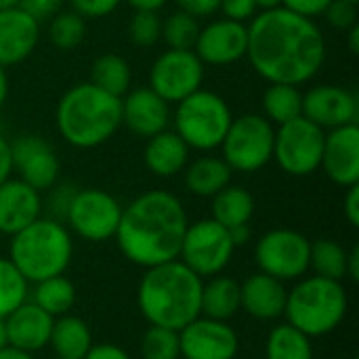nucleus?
<instances>
[{"label":"nucleus","instance_id":"1","mask_svg":"<svg viewBox=\"0 0 359 359\" xmlns=\"http://www.w3.org/2000/svg\"><path fill=\"white\" fill-rule=\"evenodd\" d=\"M246 57L271 84H305L324 65L326 40L318 23L284 6L250 19Z\"/></svg>","mask_w":359,"mask_h":359},{"label":"nucleus","instance_id":"2","mask_svg":"<svg viewBox=\"0 0 359 359\" xmlns=\"http://www.w3.org/2000/svg\"><path fill=\"white\" fill-rule=\"evenodd\" d=\"M187 225L183 202L166 189H151L122 208L114 240L126 261L149 269L179 259Z\"/></svg>","mask_w":359,"mask_h":359},{"label":"nucleus","instance_id":"3","mask_svg":"<svg viewBox=\"0 0 359 359\" xmlns=\"http://www.w3.org/2000/svg\"><path fill=\"white\" fill-rule=\"evenodd\" d=\"M202 284L204 280L179 259L149 267L137 288L139 311L149 326L179 332L202 316Z\"/></svg>","mask_w":359,"mask_h":359},{"label":"nucleus","instance_id":"4","mask_svg":"<svg viewBox=\"0 0 359 359\" xmlns=\"http://www.w3.org/2000/svg\"><path fill=\"white\" fill-rule=\"evenodd\" d=\"M55 122L59 135L72 147H99L122 126V99L93 82H80L57 103Z\"/></svg>","mask_w":359,"mask_h":359},{"label":"nucleus","instance_id":"5","mask_svg":"<svg viewBox=\"0 0 359 359\" xmlns=\"http://www.w3.org/2000/svg\"><path fill=\"white\" fill-rule=\"evenodd\" d=\"M8 259L29 284L61 276L74 259L72 231L61 221L38 217L11 236Z\"/></svg>","mask_w":359,"mask_h":359},{"label":"nucleus","instance_id":"6","mask_svg":"<svg viewBox=\"0 0 359 359\" xmlns=\"http://www.w3.org/2000/svg\"><path fill=\"white\" fill-rule=\"evenodd\" d=\"M347 311L349 294L343 282L305 276L288 290L284 318L309 339H320L334 332L345 322Z\"/></svg>","mask_w":359,"mask_h":359},{"label":"nucleus","instance_id":"7","mask_svg":"<svg viewBox=\"0 0 359 359\" xmlns=\"http://www.w3.org/2000/svg\"><path fill=\"white\" fill-rule=\"evenodd\" d=\"M231 120V109L221 95L198 88L177 103L175 133L189 149L212 151L221 147Z\"/></svg>","mask_w":359,"mask_h":359},{"label":"nucleus","instance_id":"8","mask_svg":"<svg viewBox=\"0 0 359 359\" xmlns=\"http://www.w3.org/2000/svg\"><path fill=\"white\" fill-rule=\"evenodd\" d=\"M273 124L259 114H244L233 118L221 143L223 160L231 170L257 172L273 160Z\"/></svg>","mask_w":359,"mask_h":359},{"label":"nucleus","instance_id":"9","mask_svg":"<svg viewBox=\"0 0 359 359\" xmlns=\"http://www.w3.org/2000/svg\"><path fill=\"white\" fill-rule=\"evenodd\" d=\"M236 244L227 227L215 219H200L189 223L181 242L179 261L202 280L219 276L231 263Z\"/></svg>","mask_w":359,"mask_h":359},{"label":"nucleus","instance_id":"10","mask_svg":"<svg viewBox=\"0 0 359 359\" xmlns=\"http://www.w3.org/2000/svg\"><path fill=\"white\" fill-rule=\"evenodd\" d=\"M311 242L294 229H271L263 233L255 246V263L259 271L280 280L297 282L309 273Z\"/></svg>","mask_w":359,"mask_h":359},{"label":"nucleus","instance_id":"11","mask_svg":"<svg viewBox=\"0 0 359 359\" xmlns=\"http://www.w3.org/2000/svg\"><path fill=\"white\" fill-rule=\"evenodd\" d=\"M326 130L309 122L305 116H299L276 130L273 158L278 166L292 177L313 175L322 164Z\"/></svg>","mask_w":359,"mask_h":359},{"label":"nucleus","instance_id":"12","mask_svg":"<svg viewBox=\"0 0 359 359\" xmlns=\"http://www.w3.org/2000/svg\"><path fill=\"white\" fill-rule=\"evenodd\" d=\"M122 204L103 189H76L67 208V229L86 242L111 240L118 231Z\"/></svg>","mask_w":359,"mask_h":359},{"label":"nucleus","instance_id":"13","mask_svg":"<svg viewBox=\"0 0 359 359\" xmlns=\"http://www.w3.org/2000/svg\"><path fill=\"white\" fill-rule=\"evenodd\" d=\"M204 63L194 50L168 48L154 61L149 69V88L166 103H179L202 88Z\"/></svg>","mask_w":359,"mask_h":359},{"label":"nucleus","instance_id":"14","mask_svg":"<svg viewBox=\"0 0 359 359\" xmlns=\"http://www.w3.org/2000/svg\"><path fill=\"white\" fill-rule=\"evenodd\" d=\"M179 347L183 359H236L240 337L229 322L200 316L179 330Z\"/></svg>","mask_w":359,"mask_h":359},{"label":"nucleus","instance_id":"15","mask_svg":"<svg viewBox=\"0 0 359 359\" xmlns=\"http://www.w3.org/2000/svg\"><path fill=\"white\" fill-rule=\"evenodd\" d=\"M303 116L322 130L358 124V95L337 84H320L303 95Z\"/></svg>","mask_w":359,"mask_h":359},{"label":"nucleus","instance_id":"16","mask_svg":"<svg viewBox=\"0 0 359 359\" xmlns=\"http://www.w3.org/2000/svg\"><path fill=\"white\" fill-rule=\"evenodd\" d=\"M13 172L36 191L53 189L59 179V158L55 149L40 137L25 135L11 143Z\"/></svg>","mask_w":359,"mask_h":359},{"label":"nucleus","instance_id":"17","mask_svg":"<svg viewBox=\"0 0 359 359\" xmlns=\"http://www.w3.org/2000/svg\"><path fill=\"white\" fill-rule=\"evenodd\" d=\"M248 48V25L231 19L210 21L200 27L194 53L204 65H229L246 57Z\"/></svg>","mask_w":359,"mask_h":359},{"label":"nucleus","instance_id":"18","mask_svg":"<svg viewBox=\"0 0 359 359\" xmlns=\"http://www.w3.org/2000/svg\"><path fill=\"white\" fill-rule=\"evenodd\" d=\"M326 177L341 187L359 183V126L347 124L326 133L322 164Z\"/></svg>","mask_w":359,"mask_h":359},{"label":"nucleus","instance_id":"19","mask_svg":"<svg viewBox=\"0 0 359 359\" xmlns=\"http://www.w3.org/2000/svg\"><path fill=\"white\" fill-rule=\"evenodd\" d=\"M170 103L156 95L149 86L135 88L122 97V124L137 137L149 139L168 128Z\"/></svg>","mask_w":359,"mask_h":359},{"label":"nucleus","instance_id":"20","mask_svg":"<svg viewBox=\"0 0 359 359\" xmlns=\"http://www.w3.org/2000/svg\"><path fill=\"white\" fill-rule=\"evenodd\" d=\"M40 40V23L19 6L0 11V65L25 61Z\"/></svg>","mask_w":359,"mask_h":359},{"label":"nucleus","instance_id":"21","mask_svg":"<svg viewBox=\"0 0 359 359\" xmlns=\"http://www.w3.org/2000/svg\"><path fill=\"white\" fill-rule=\"evenodd\" d=\"M242 309L259 322H276L284 318L288 288L284 282L257 271L240 284Z\"/></svg>","mask_w":359,"mask_h":359},{"label":"nucleus","instance_id":"22","mask_svg":"<svg viewBox=\"0 0 359 359\" xmlns=\"http://www.w3.org/2000/svg\"><path fill=\"white\" fill-rule=\"evenodd\" d=\"M42 217L40 191L21 179H6L0 185V233L15 236Z\"/></svg>","mask_w":359,"mask_h":359},{"label":"nucleus","instance_id":"23","mask_svg":"<svg viewBox=\"0 0 359 359\" xmlns=\"http://www.w3.org/2000/svg\"><path fill=\"white\" fill-rule=\"evenodd\" d=\"M53 322L55 318H50L32 301H25L23 305H19L13 313L4 318L8 345L21 351H27L32 355L36 351H42L44 347H48Z\"/></svg>","mask_w":359,"mask_h":359},{"label":"nucleus","instance_id":"24","mask_svg":"<svg viewBox=\"0 0 359 359\" xmlns=\"http://www.w3.org/2000/svg\"><path fill=\"white\" fill-rule=\"evenodd\" d=\"M143 160L151 175L168 179L185 170L189 162V147L175 130L166 128L147 139Z\"/></svg>","mask_w":359,"mask_h":359},{"label":"nucleus","instance_id":"25","mask_svg":"<svg viewBox=\"0 0 359 359\" xmlns=\"http://www.w3.org/2000/svg\"><path fill=\"white\" fill-rule=\"evenodd\" d=\"M200 311L204 318L229 322L242 311V292L240 282L229 276H212L202 284V303Z\"/></svg>","mask_w":359,"mask_h":359},{"label":"nucleus","instance_id":"26","mask_svg":"<svg viewBox=\"0 0 359 359\" xmlns=\"http://www.w3.org/2000/svg\"><path fill=\"white\" fill-rule=\"evenodd\" d=\"M231 168L223 158L202 156L185 166V189L196 198H212L231 183Z\"/></svg>","mask_w":359,"mask_h":359},{"label":"nucleus","instance_id":"27","mask_svg":"<svg viewBox=\"0 0 359 359\" xmlns=\"http://www.w3.org/2000/svg\"><path fill=\"white\" fill-rule=\"evenodd\" d=\"M48 347L55 351L57 358L82 359L93 347L90 326L82 318L72 316V313L55 318Z\"/></svg>","mask_w":359,"mask_h":359},{"label":"nucleus","instance_id":"28","mask_svg":"<svg viewBox=\"0 0 359 359\" xmlns=\"http://www.w3.org/2000/svg\"><path fill=\"white\" fill-rule=\"evenodd\" d=\"M255 215V198L246 187L227 185L217 196H212V217L227 229L250 225Z\"/></svg>","mask_w":359,"mask_h":359},{"label":"nucleus","instance_id":"29","mask_svg":"<svg viewBox=\"0 0 359 359\" xmlns=\"http://www.w3.org/2000/svg\"><path fill=\"white\" fill-rule=\"evenodd\" d=\"M76 286L69 278H65V273L36 282L34 288L29 290V301L38 305L42 311H46L50 318H61L69 313L76 305Z\"/></svg>","mask_w":359,"mask_h":359},{"label":"nucleus","instance_id":"30","mask_svg":"<svg viewBox=\"0 0 359 359\" xmlns=\"http://www.w3.org/2000/svg\"><path fill=\"white\" fill-rule=\"evenodd\" d=\"M313 339L294 326L278 324L265 341V359H313Z\"/></svg>","mask_w":359,"mask_h":359},{"label":"nucleus","instance_id":"31","mask_svg":"<svg viewBox=\"0 0 359 359\" xmlns=\"http://www.w3.org/2000/svg\"><path fill=\"white\" fill-rule=\"evenodd\" d=\"M130 80H133V74H130L128 61L116 53L97 57V61L90 67V82L120 99L128 93Z\"/></svg>","mask_w":359,"mask_h":359},{"label":"nucleus","instance_id":"32","mask_svg":"<svg viewBox=\"0 0 359 359\" xmlns=\"http://www.w3.org/2000/svg\"><path fill=\"white\" fill-rule=\"evenodd\" d=\"M263 111L271 124H286L303 116V93L292 84H271L263 95Z\"/></svg>","mask_w":359,"mask_h":359},{"label":"nucleus","instance_id":"33","mask_svg":"<svg viewBox=\"0 0 359 359\" xmlns=\"http://www.w3.org/2000/svg\"><path fill=\"white\" fill-rule=\"evenodd\" d=\"M347 252L337 240H316L311 242V252H309V269L313 276L328 278L343 282L347 278Z\"/></svg>","mask_w":359,"mask_h":359},{"label":"nucleus","instance_id":"34","mask_svg":"<svg viewBox=\"0 0 359 359\" xmlns=\"http://www.w3.org/2000/svg\"><path fill=\"white\" fill-rule=\"evenodd\" d=\"M29 282L11 263V259L0 257V318L13 313L19 305L29 301Z\"/></svg>","mask_w":359,"mask_h":359},{"label":"nucleus","instance_id":"35","mask_svg":"<svg viewBox=\"0 0 359 359\" xmlns=\"http://www.w3.org/2000/svg\"><path fill=\"white\" fill-rule=\"evenodd\" d=\"M198 19L183 13V11H175L170 13L164 21H162V40L168 44V48L175 50H194V44L198 40Z\"/></svg>","mask_w":359,"mask_h":359},{"label":"nucleus","instance_id":"36","mask_svg":"<svg viewBox=\"0 0 359 359\" xmlns=\"http://www.w3.org/2000/svg\"><path fill=\"white\" fill-rule=\"evenodd\" d=\"M84 36H86V23L74 11L57 13L48 23V40L59 50H74L84 40Z\"/></svg>","mask_w":359,"mask_h":359},{"label":"nucleus","instance_id":"37","mask_svg":"<svg viewBox=\"0 0 359 359\" xmlns=\"http://www.w3.org/2000/svg\"><path fill=\"white\" fill-rule=\"evenodd\" d=\"M143 359H181L179 332L170 328L149 326L141 337Z\"/></svg>","mask_w":359,"mask_h":359},{"label":"nucleus","instance_id":"38","mask_svg":"<svg viewBox=\"0 0 359 359\" xmlns=\"http://www.w3.org/2000/svg\"><path fill=\"white\" fill-rule=\"evenodd\" d=\"M128 36L137 46H154L162 36V19L156 11H135L128 25Z\"/></svg>","mask_w":359,"mask_h":359},{"label":"nucleus","instance_id":"39","mask_svg":"<svg viewBox=\"0 0 359 359\" xmlns=\"http://www.w3.org/2000/svg\"><path fill=\"white\" fill-rule=\"evenodd\" d=\"M328 23L337 29H349L358 23V4L347 0H332L324 11Z\"/></svg>","mask_w":359,"mask_h":359},{"label":"nucleus","instance_id":"40","mask_svg":"<svg viewBox=\"0 0 359 359\" xmlns=\"http://www.w3.org/2000/svg\"><path fill=\"white\" fill-rule=\"evenodd\" d=\"M122 0H69L74 13H78L82 19H99L111 15Z\"/></svg>","mask_w":359,"mask_h":359},{"label":"nucleus","instance_id":"41","mask_svg":"<svg viewBox=\"0 0 359 359\" xmlns=\"http://www.w3.org/2000/svg\"><path fill=\"white\" fill-rule=\"evenodd\" d=\"M63 2L65 0H19V8L42 23L46 19H53L61 11Z\"/></svg>","mask_w":359,"mask_h":359},{"label":"nucleus","instance_id":"42","mask_svg":"<svg viewBox=\"0 0 359 359\" xmlns=\"http://www.w3.org/2000/svg\"><path fill=\"white\" fill-rule=\"evenodd\" d=\"M74 194H76V189H74V187H69V185H61V187H57V189L50 194V200H48L50 219L65 223L67 208H69V204H72V198H74Z\"/></svg>","mask_w":359,"mask_h":359},{"label":"nucleus","instance_id":"43","mask_svg":"<svg viewBox=\"0 0 359 359\" xmlns=\"http://www.w3.org/2000/svg\"><path fill=\"white\" fill-rule=\"evenodd\" d=\"M219 11H223L225 19L244 23L255 17L257 4H255V0H221Z\"/></svg>","mask_w":359,"mask_h":359},{"label":"nucleus","instance_id":"44","mask_svg":"<svg viewBox=\"0 0 359 359\" xmlns=\"http://www.w3.org/2000/svg\"><path fill=\"white\" fill-rule=\"evenodd\" d=\"M332 0H282V6L301 15V17H318V15H324V11L328 8Z\"/></svg>","mask_w":359,"mask_h":359},{"label":"nucleus","instance_id":"45","mask_svg":"<svg viewBox=\"0 0 359 359\" xmlns=\"http://www.w3.org/2000/svg\"><path fill=\"white\" fill-rule=\"evenodd\" d=\"M179 11L191 15V17H208L215 15L221 6V0H175Z\"/></svg>","mask_w":359,"mask_h":359},{"label":"nucleus","instance_id":"46","mask_svg":"<svg viewBox=\"0 0 359 359\" xmlns=\"http://www.w3.org/2000/svg\"><path fill=\"white\" fill-rule=\"evenodd\" d=\"M82 359H133L128 351H124L120 345L116 343H99L88 349V353Z\"/></svg>","mask_w":359,"mask_h":359},{"label":"nucleus","instance_id":"47","mask_svg":"<svg viewBox=\"0 0 359 359\" xmlns=\"http://www.w3.org/2000/svg\"><path fill=\"white\" fill-rule=\"evenodd\" d=\"M343 212L351 227H359V183L347 187V196L343 202Z\"/></svg>","mask_w":359,"mask_h":359},{"label":"nucleus","instance_id":"48","mask_svg":"<svg viewBox=\"0 0 359 359\" xmlns=\"http://www.w3.org/2000/svg\"><path fill=\"white\" fill-rule=\"evenodd\" d=\"M13 175V162H11V143L0 135V185L11 179Z\"/></svg>","mask_w":359,"mask_h":359},{"label":"nucleus","instance_id":"49","mask_svg":"<svg viewBox=\"0 0 359 359\" xmlns=\"http://www.w3.org/2000/svg\"><path fill=\"white\" fill-rule=\"evenodd\" d=\"M347 278L351 282H358L359 280V246H353L347 252Z\"/></svg>","mask_w":359,"mask_h":359},{"label":"nucleus","instance_id":"50","mask_svg":"<svg viewBox=\"0 0 359 359\" xmlns=\"http://www.w3.org/2000/svg\"><path fill=\"white\" fill-rule=\"evenodd\" d=\"M229 233H231V240H233L236 248H238V246H244V244H248V242H250V238H252L250 225H240V227H233V229H229Z\"/></svg>","mask_w":359,"mask_h":359},{"label":"nucleus","instance_id":"51","mask_svg":"<svg viewBox=\"0 0 359 359\" xmlns=\"http://www.w3.org/2000/svg\"><path fill=\"white\" fill-rule=\"evenodd\" d=\"M168 0H126L128 6H133L135 11H160Z\"/></svg>","mask_w":359,"mask_h":359},{"label":"nucleus","instance_id":"52","mask_svg":"<svg viewBox=\"0 0 359 359\" xmlns=\"http://www.w3.org/2000/svg\"><path fill=\"white\" fill-rule=\"evenodd\" d=\"M0 359H34V355L27 353V351H21V349H17V347L6 345V347L0 349Z\"/></svg>","mask_w":359,"mask_h":359},{"label":"nucleus","instance_id":"53","mask_svg":"<svg viewBox=\"0 0 359 359\" xmlns=\"http://www.w3.org/2000/svg\"><path fill=\"white\" fill-rule=\"evenodd\" d=\"M8 97V76H6V67L0 65V107L4 105Z\"/></svg>","mask_w":359,"mask_h":359},{"label":"nucleus","instance_id":"54","mask_svg":"<svg viewBox=\"0 0 359 359\" xmlns=\"http://www.w3.org/2000/svg\"><path fill=\"white\" fill-rule=\"evenodd\" d=\"M349 48H351L353 55L359 53V23L349 27Z\"/></svg>","mask_w":359,"mask_h":359},{"label":"nucleus","instance_id":"55","mask_svg":"<svg viewBox=\"0 0 359 359\" xmlns=\"http://www.w3.org/2000/svg\"><path fill=\"white\" fill-rule=\"evenodd\" d=\"M255 4L261 11H271V8H280L282 6V0H255Z\"/></svg>","mask_w":359,"mask_h":359},{"label":"nucleus","instance_id":"56","mask_svg":"<svg viewBox=\"0 0 359 359\" xmlns=\"http://www.w3.org/2000/svg\"><path fill=\"white\" fill-rule=\"evenodd\" d=\"M8 345V339H6V324H4V318H0V349Z\"/></svg>","mask_w":359,"mask_h":359},{"label":"nucleus","instance_id":"57","mask_svg":"<svg viewBox=\"0 0 359 359\" xmlns=\"http://www.w3.org/2000/svg\"><path fill=\"white\" fill-rule=\"evenodd\" d=\"M15 6H19V0H0V11L15 8Z\"/></svg>","mask_w":359,"mask_h":359},{"label":"nucleus","instance_id":"58","mask_svg":"<svg viewBox=\"0 0 359 359\" xmlns=\"http://www.w3.org/2000/svg\"><path fill=\"white\" fill-rule=\"evenodd\" d=\"M347 2H353V4H358L359 0H347Z\"/></svg>","mask_w":359,"mask_h":359},{"label":"nucleus","instance_id":"59","mask_svg":"<svg viewBox=\"0 0 359 359\" xmlns=\"http://www.w3.org/2000/svg\"><path fill=\"white\" fill-rule=\"evenodd\" d=\"M55 359H69V358H57V355H55Z\"/></svg>","mask_w":359,"mask_h":359}]
</instances>
